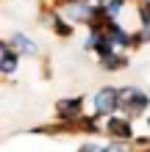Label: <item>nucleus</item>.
<instances>
[{"label":"nucleus","instance_id":"obj_1","mask_svg":"<svg viewBox=\"0 0 150 152\" xmlns=\"http://www.w3.org/2000/svg\"><path fill=\"white\" fill-rule=\"evenodd\" d=\"M120 97H122V108H125L128 113H134V116L147 108V97L139 91V88H122Z\"/></svg>","mask_w":150,"mask_h":152},{"label":"nucleus","instance_id":"obj_2","mask_svg":"<svg viewBox=\"0 0 150 152\" xmlns=\"http://www.w3.org/2000/svg\"><path fill=\"white\" fill-rule=\"evenodd\" d=\"M122 105V97L117 88H103V91H98V97H95V108H98V113H111L117 111Z\"/></svg>","mask_w":150,"mask_h":152},{"label":"nucleus","instance_id":"obj_3","mask_svg":"<svg viewBox=\"0 0 150 152\" xmlns=\"http://www.w3.org/2000/svg\"><path fill=\"white\" fill-rule=\"evenodd\" d=\"M95 14H98V6H89L86 0H81V3H69V6L64 8V17L78 20V22H92Z\"/></svg>","mask_w":150,"mask_h":152},{"label":"nucleus","instance_id":"obj_4","mask_svg":"<svg viewBox=\"0 0 150 152\" xmlns=\"http://www.w3.org/2000/svg\"><path fill=\"white\" fill-rule=\"evenodd\" d=\"M103 31H106V36H109L114 44H117V47H128V44H134V39H136V36H128V33L122 31L114 20H111V22H106V28H103Z\"/></svg>","mask_w":150,"mask_h":152},{"label":"nucleus","instance_id":"obj_5","mask_svg":"<svg viewBox=\"0 0 150 152\" xmlns=\"http://www.w3.org/2000/svg\"><path fill=\"white\" fill-rule=\"evenodd\" d=\"M8 44H11V47H14L17 53H20V56H33V53H36V47H33V42H31L28 36H22V33H14Z\"/></svg>","mask_w":150,"mask_h":152},{"label":"nucleus","instance_id":"obj_6","mask_svg":"<svg viewBox=\"0 0 150 152\" xmlns=\"http://www.w3.org/2000/svg\"><path fill=\"white\" fill-rule=\"evenodd\" d=\"M109 133L111 136H117V138H131V124L128 119H109Z\"/></svg>","mask_w":150,"mask_h":152},{"label":"nucleus","instance_id":"obj_7","mask_svg":"<svg viewBox=\"0 0 150 152\" xmlns=\"http://www.w3.org/2000/svg\"><path fill=\"white\" fill-rule=\"evenodd\" d=\"M0 61H3V72L8 75V72H14L17 69V50L11 47V44H3V56H0Z\"/></svg>","mask_w":150,"mask_h":152},{"label":"nucleus","instance_id":"obj_8","mask_svg":"<svg viewBox=\"0 0 150 152\" xmlns=\"http://www.w3.org/2000/svg\"><path fill=\"white\" fill-rule=\"evenodd\" d=\"M98 8L109 20H117V14L122 11V0H98Z\"/></svg>","mask_w":150,"mask_h":152},{"label":"nucleus","instance_id":"obj_9","mask_svg":"<svg viewBox=\"0 0 150 152\" xmlns=\"http://www.w3.org/2000/svg\"><path fill=\"white\" fill-rule=\"evenodd\" d=\"M81 113V100H61L58 102V116H78Z\"/></svg>","mask_w":150,"mask_h":152},{"label":"nucleus","instance_id":"obj_10","mask_svg":"<svg viewBox=\"0 0 150 152\" xmlns=\"http://www.w3.org/2000/svg\"><path fill=\"white\" fill-rule=\"evenodd\" d=\"M139 14H142V22L150 25V3H142V6H139Z\"/></svg>","mask_w":150,"mask_h":152},{"label":"nucleus","instance_id":"obj_11","mask_svg":"<svg viewBox=\"0 0 150 152\" xmlns=\"http://www.w3.org/2000/svg\"><path fill=\"white\" fill-rule=\"evenodd\" d=\"M56 33H61V36H69V25L61 22V20H56Z\"/></svg>","mask_w":150,"mask_h":152},{"label":"nucleus","instance_id":"obj_12","mask_svg":"<svg viewBox=\"0 0 150 152\" xmlns=\"http://www.w3.org/2000/svg\"><path fill=\"white\" fill-rule=\"evenodd\" d=\"M142 42H150V25H145V31H142Z\"/></svg>","mask_w":150,"mask_h":152},{"label":"nucleus","instance_id":"obj_13","mask_svg":"<svg viewBox=\"0 0 150 152\" xmlns=\"http://www.w3.org/2000/svg\"><path fill=\"white\" fill-rule=\"evenodd\" d=\"M67 3H81V0H67Z\"/></svg>","mask_w":150,"mask_h":152}]
</instances>
